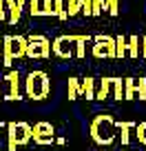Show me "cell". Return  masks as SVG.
Returning <instances> with one entry per match:
<instances>
[{"label": "cell", "mask_w": 146, "mask_h": 151, "mask_svg": "<svg viewBox=\"0 0 146 151\" xmlns=\"http://www.w3.org/2000/svg\"><path fill=\"white\" fill-rule=\"evenodd\" d=\"M29 38V49H27V58H51L53 51V42H49V38L42 33H33Z\"/></svg>", "instance_id": "5b68a950"}, {"label": "cell", "mask_w": 146, "mask_h": 151, "mask_svg": "<svg viewBox=\"0 0 146 151\" xmlns=\"http://www.w3.org/2000/svg\"><path fill=\"white\" fill-rule=\"evenodd\" d=\"M135 136H137V142H140V145H146V120L135 127Z\"/></svg>", "instance_id": "603a6c76"}, {"label": "cell", "mask_w": 146, "mask_h": 151, "mask_svg": "<svg viewBox=\"0 0 146 151\" xmlns=\"http://www.w3.org/2000/svg\"><path fill=\"white\" fill-rule=\"evenodd\" d=\"M66 14H69V16H75V14H82L80 0H66Z\"/></svg>", "instance_id": "44dd1931"}, {"label": "cell", "mask_w": 146, "mask_h": 151, "mask_svg": "<svg viewBox=\"0 0 146 151\" xmlns=\"http://www.w3.org/2000/svg\"><path fill=\"white\" fill-rule=\"evenodd\" d=\"M128 56L131 58L142 56V47H140V38L137 36H128Z\"/></svg>", "instance_id": "2e32d148"}, {"label": "cell", "mask_w": 146, "mask_h": 151, "mask_svg": "<svg viewBox=\"0 0 146 151\" xmlns=\"http://www.w3.org/2000/svg\"><path fill=\"white\" fill-rule=\"evenodd\" d=\"M2 127H5V124H2V122H0V129H2Z\"/></svg>", "instance_id": "1f68e13d"}, {"label": "cell", "mask_w": 146, "mask_h": 151, "mask_svg": "<svg viewBox=\"0 0 146 151\" xmlns=\"http://www.w3.org/2000/svg\"><path fill=\"white\" fill-rule=\"evenodd\" d=\"M51 91V80H49V76L44 71H31L27 76V80H24V93L27 98L31 100H44Z\"/></svg>", "instance_id": "3957f363"}, {"label": "cell", "mask_w": 146, "mask_h": 151, "mask_svg": "<svg viewBox=\"0 0 146 151\" xmlns=\"http://www.w3.org/2000/svg\"><path fill=\"white\" fill-rule=\"evenodd\" d=\"M137 96V80L135 78H124V100H133Z\"/></svg>", "instance_id": "9a60e30c"}, {"label": "cell", "mask_w": 146, "mask_h": 151, "mask_svg": "<svg viewBox=\"0 0 146 151\" xmlns=\"http://www.w3.org/2000/svg\"><path fill=\"white\" fill-rule=\"evenodd\" d=\"M104 11H108L111 16H118V14H120V0H106Z\"/></svg>", "instance_id": "d4e9b609"}, {"label": "cell", "mask_w": 146, "mask_h": 151, "mask_svg": "<svg viewBox=\"0 0 146 151\" xmlns=\"http://www.w3.org/2000/svg\"><path fill=\"white\" fill-rule=\"evenodd\" d=\"M142 58H146V36L142 38Z\"/></svg>", "instance_id": "f546056e"}, {"label": "cell", "mask_w": 146, "mask_h": 151, "mask_svg": "<svg viewBox=\"0 0 146 151\" xmlns=\"http://www.w3.org/2000/svg\"><path fill=\"white\" fill-rule=\"evenodd\" d=\"M0 56H2V38H0Z\"/></svg>", "instance_id": "4dcf8cb0"}, {"label": "cell", "mask_w": 146, "mask_h": 151, "mask_svg": "<svg viewBox=\"0 0 146 151\" xmlns=\"http://www.w3.org/2000/svg\"><path fill=\"white\" fill-rule=\"evenodd\" d=\"M108 93H113V78L111 76H104L98 80V93H95V100H106Z\"/></svg>", "instance_id": "30bf717a"}, {"label": "cell", "mask_w": 146, "mask_h": 151, "mask_svg": "<svg viewBox=\"0 0 146 151\" xmlns=\"http://www.w3.org/2000/svg\"><path fill=\"white\" fill-rule=\"evenodd\" d=\"M7 2V14H9V22L16 24L20 20V16H22V7L18 5V0H5Z\"/></svg>", "instance_id": "4fadbf2b"}, {"label": "cell", "mask_w": 146, "mask_h": 151, "mask_svg": "<svg viewBox=\"0 0 146 151\" xmlns=\"http://www.w3.org/2000/svg\"><path fill=\"white\" fill-rule=\"evenodd\" d=\"M29 38L27 36H5L2 38V65L11 67L14 60L27 56Z\"/></svg>", "instance_id": "7a4b0ae2"}, {"label": "cell", "mask_w": 146, "mask_h": 151, "mask_svg": "<svg viewBox=\"0 0 146 151\" xmlns=\"http://www.w3.org/2000/svg\"><path fill=\"white\" fill-rule=\"evenodd\" d=\"M42 16H56V0H42Z\"/></svg>", "instance_id": "cb8c5ba5"}, {"label": "cell", "mask_w": 146, "mask_h": 151, "mask_svg": "<svg viewBox=\"0 0 146 151\" xmlns=\"http://www.w3.org/2000/svg\"><path fill=\"white\" fill-rule=\"evenodd\" d=\"M29 14L36 18V16H42V0H29Z\"/></svg>", "instance_id": "ffe728a7"}, {"label": "cell", "mask_w": 146, "mask_h": 151, "mask_svg": "<svg viewBox=\"0 0 146 151\" xmlns=\"http://www.w3.org/2000/svg\"><path fill=\"white\" fill-rule=\"evenodd\" d=\"M0 20H9V14H7V2L0 0Z\"/></svg>", "instance_id": "f1b7e54d"}, {"label": "cell", "mask_w": 146, "mask_h": 151, "mask_svg": "<svg viewBox=\"0 0 146 151\" xmlns=\"http://www.w3.org/2000/svg\"><path fill=\"white\" fill-rule=\"evenodd\" d=\"M56 18H60V20H66V18H69L64 0H56Z\"/></svg>", "instance_id": "7402d4cb"}, {"label": "cell", "mask_w": 146, "mask_h": 151, "mask_svg": "<svg viewBox=\"0 0 146 151\" xmlns=\"http://www.w3.org/2000/svg\"><path fill=\"white\" fill-rule=\"evenodd\" d=\"M135 127H137V124L133 122V120H120V122H118V131H120V140H122V145H128V142H131V131Z\"/></svg>", "instance_id": "8fae6325"}, {"label": "cell", "mask_w": 146, "mask_h": 151, "mask_svg": "<svg viewBox=\"0 0 146 151\" xmlns=\"http://www.w3.org/2000/svg\"><path fill=\"white\" fill-rule=\"evenodd\" d=\"M80 7L84 16H93V0H80Z\"/></svg>", "instance_id": "484cf974"}, {"label": "cell", "mask_w": 146, "mask_h": 151, "mask_svg": "<svg viewBox=\"0 0 146 151\" xmlns=\"http://www.w3.org/2000/svg\"><path fill=\"white\" fill-rule=\"evenodd\" d=\"M75 42H78V36H73V33H69V36H58L56 40H53V56L62 58V60L75 56Z\"/></svg>", "instance_id": "52a82bcc"}, {"label": "cell", "mask_w": 146, "mask_h": 151, "mask_svg": "<svg viewBox=\"0 0 146 151\" xmlns=\"http://www.w3.org/2000/svg\"><path fill=\"white\" fill-rule=\"evenodd\" d=\"M66 96H69V100H78L82 96V82L78 78H69V82H66Z\"/></svg>", "instance_id": "5bb4252c"}, {"label": "cell", "mask_w": 146, "mask_h": 151, "mask_svg": "<svg viewBox=\"0 0 146 151\" xmlns=\"http://www.w3.org/2000/svg\"><path fill=\"white\" fill-rule=\"evenodd\" d=\"M113 98L124 100V80L122 78H113Z\"/></svg>", "instance_id": "d6986e66"}, {"label": "cell", "mask_w": 146, "mask_h": 151, "mask_svg": "<svg viewBox=\"0 0 146 151\" xmlns=\"http://www.w3.org/2000/svg\"><path fill=\"white\" fill-rule=\"evenodd\" d=\"M93 56L95 58H118L115 38L106 36V33H98L93 38Z\"/></svg>", "instance_id": "8992f818"}, {"label": "cell", "mask_w": 146, "mask_h": 151, "mask_svg": "<svg viewBox=\"0 0 146 151\" xmlns=\"http://www.w3.org/2000/svg\"><path fill=\"white\" fill-rule=\"evenodd\" d=\"M93 40L91 36H78V42H75V56L78 58H84L86 56V42Z\"/></svg>", "instance_id": "ac0fdd59"}, {"label": "cell", "mask_w": 146, "mask_h": 151, "mask_svg": "<svg viewBox=\"0 0 146 151\" xmlns=\"http://www.w3.org/2000/svg\"><path fill=\"white\" fill-rule=\"evenodd\" d=\"M104 7H106V0H93V16H102Z\"/></svg>", "instance_id": "4316f807"}, {"label": "cell", "mask_w": 146, "mask_h": 151, "mask_svg": "<svg viewBox=\"0 0 146 151\" xmlns=\"http://www.w3.org/2000/svg\"><path fill=\"white\" fill-rule=\"evenodd\" d=\"M89 133H91V138H93V142L100 145V147L111 145V142L115 140V136H120L118 133V122H115L113 116H108V113H100V116H95V118L91 120Z\"/></svg>", "instance_id": "6da1fadb"}, {"label": "cell", "mask_w": 146, "mask_h": 151, "mask_svg": "<svg viewBox=\"0 0 146 151\" xmlns=\"http://www.w3.org/2000/svg\"><path fill=\"white\" fill-rule=\"evenodd\" d=\"M95 93H98V80L86 76L84 80H82V96L86 100H95Z\"/></svg>", "instance_id": "7c38bea8"}, {"label": "cell", "mask_w": 146, "mask_h": 151, "mask_svg": "<svg viewBox=\"0 0 146 151\" xmlns=\"http://www.w3.org/2000/svg\"><path fill=\"white\" fill-rule=\"evenodd\" d=\"M115 47H118V58L122 60L128 53V38L126 36H115Z\"/></svg>", "instance_id": "e0dca14e"}, {"label": "cell", "mask_w": 146, "mask_h": 151, "mask_svg": "<svg viewBox=\"0 0 146 151\" xmlns=\"http://www.w3.org/2000/svg\"><path fill=\"white\" fill-rule=\"evenodd\" d=\"M137 96H140V100H146V78L137 80Z\"/></svg>", "instance_id": "83f0119b"}, {"label": "cell", "mask_w": 146, "mask_h": 151, "mask_svg": "<svg viewBox=\"0 0 146 151\" xmlns=\"http://www.w3.org/2000/svg\"><path fill=\"white\" fill-rule=\"evenodd\" d=\"M33 142L36 145H53L56 142V127L47 120L33 124Z\"/></svg>", "instance_id": "ba28073f"}, {"label": "cell", "mask_w": 146, "mask_h": 151, "mask_svg": "<svg viewBox=\"0 0 146 151\" xmlns=\"http://www.w3.org/2000/svg\"><path fill=\"white\" fill-rule=\"evenodd\" d=\"M33 140V127L29 122H7V147L16 151L18 147L29 145Z\"/></svg>", "instance_id": "277c9868"}, {"label": "cell", "mask_w": 146, "mask_h": 151, "mask_svg": "<svg viewBox=\"0 0 146 151\" xmlns=\"http://www.w3.org/2000/svg\"><path fill=\"white\" fill-rule=\"evenodd\" d=\"M7 85H9V91L5 93V100H22V93H20V73L18 71H9L5 76Z\"/></svg>", "instance_id": "9c48e42d"}]
</instances>
